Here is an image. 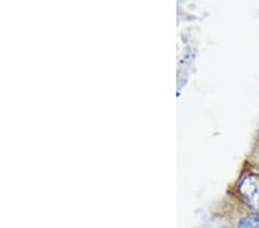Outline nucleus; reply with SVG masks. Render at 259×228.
<instances>
[{"label":"nucleus","instance_id":"2","mask_svg":"<svg viewBox=\"0 0 259 228\" xmlns=\"http://www.w3.org/2000/svg\"><path fill=\"white\" fill-rule=\"evenodd\" d=\"M238 228H259V216L251 214L243 218L238 224Z\"/></svg>","mask_w":259,"mask_h":228},{"label":"nucleus","instance_id":"1","mask_svg":"<svg viewBox=\"0 0 259 228\" xmlns=\"http://www.w3.org/2000/svg\"><path fill=\"white\" fill-rule=\"evenodd\" d=\"M238 190L249 205L259 211V177L255 174L245 175L241 180Z\"/></svg>","mask_w":259,"mask_h":228}]
</instances>
